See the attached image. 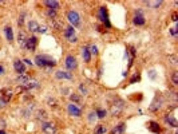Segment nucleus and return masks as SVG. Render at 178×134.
Returning <instances> with one entry per match:
<instances>
[{"instance_id":"obj_7","label":"nucleus","mask_w":178,"mask_h":134,"mask_svg":"<svg viewBox=\"0 0 178 134\" xmlns=\"http://www.w3.org/2000/svg\"><path fill=\"white\" fill-rule=\"evenodd\" d=\"M42 131L43 133H46V134H55L56 133V126H55V123H52V122H42Z\"/></svg>"},{"instance_id":"obj_29","label":"nucleus","mask_w":178,"mask_h":134,"mask_svg":"<svg viewBox=\"0 0 178 134\" xmlns=\"http://www.w3.org/2000/svg\"><path fill=\"white\" fill-rule=\"evenodd\" d=\"M47 118V113L44 110H39L38 111V120H46Z\"/></svg>"},{"instance_id":"obj_12","label":"nucleus","mask_w":178,"mask_h":134,"mask_svg":"<svg viewBox=\"0 0 178 134\" xmlns=\"http://www.w3.org/2000/svg\"><path fill=\"white\" fill-rule=\"evenodd\" d=\"M13 68L15 71L18 72V75H22V74H26V64H24L22 61H19V59H16V61L13 62Z\"/></svg>"},{"instance_id":"obj_34","label":"nucleus","mask_w":178,"mask_h":134,"mask_svg":"<svg viewBox=\"0 0 178 134\" xmlns=\"http://www.w3.org/2000/svg\"><path fill=\"white\" fill-rule=\"evenodd\" d=\"M171 79H173V83L177 86L178 85V72L177 71H174L173 72V75H171Z\"/></svg>"},{"instance_id":"obj_20","label":"nucleus","mask_w":178,"mask_h":134,"mask_svg":"<svg viewBox=\"0 0 178 134\" xmlns=\"http://www.w3.org/2000/svg\"><path fill=\"white\" fill-rule=\"evenodd\" d=\"M39 26H40V24H39L36 20H29V22L27 23V27H28V29H29L31 32H38Z\"/></svg>"},{"instance_id":"obj_25","label":"nucleus","mask_w":178,"mask_h":134,"mask_svg":"<svg viewBox=\"0 0 178 134\" xmlns=\"http://www.w3.org/2000/svg\"><path fill=\"white\" fill-rule=\"evenodd\" d=\"M95 114H97V118H99V120H103L106 115H107V111L105 110V109H97L95 110Z\"/></svg>"},{"instance_id":"obj_42","label":"nucleus","mask_w":178,"mask_h":134,"mask_svg":"<svg viewBox=\"0 0 178 134\" xmlns=\"http://www.w3.org/2000/svg\"><path fill=\"white\" fill-rule=\"evenodd\" d=\"M23 63H26V64H28V66H32V62L29 61V59H24L23 61Z\"/></svg>"},{"instance_id":"obj_37","label":"nucleus","mask_w":178,"mask_h":134,"mask_svg":"<svg viewBox=\"0 0 178 134\" xmlns=\"http://www.w3.org/2000/svg\"><path fill=\"white\" fill-rule=\"evenodd\" d=\"M95 118H97V114H95V111H91L90 114H88V121H90V122H92L94 120H95Z\"/></svg>"},{"instance_id":"obj_44","label":"nucleus","mask_w":178,"mask_h":134,"mask_svg":"<svg viewBox=\"0 0 178 134\" xmlns=\"http://www.w3.org/2000/svg\"><path fill=\"white\" fill-rule=\"evenodd\" d=\"M0 134H6V131H4V130H0Z\"/></svg>"},{"instance_id":"obj_2","label":"nucleus","mask_w":178,"mask_h":134,"mask_svg":"<svg viewBox=\"0 0 178 134\" xmlns=\"http://www.w3.org/2000/svg\"><path fill=\"white\" fill-rule=\"evenodd\" d=\"M123 109H125V102L122 101V99H117V102H114L111 105V115L113 117H119V114L123 111Z\"/></svg>"},{"instance_id":"obj_6","label":"nucleus","mask_w":178,"mask_h":134,"mask_svg":"<svg viewBox=\"0 0 178 134\" xmlns=\"http://www.w3.org/2000/svg\"><path fill=\"white\" fill-rule=\"evenodd\" d=\"M67 111L72 117H81L82 115V107L78 106L76 103H68L67 105Z\"/></svg>"},{"instance_id":"obj_11","label":"nucleus","mask_w":178,"mask_h":134,"mask_svg":"<svg viewBox=\"0 0 178 134\" xmlns=\"http://www.w3.org/2000/svg\"><path fill=\"white\" fill-rule=\"evenodd\" d=\"M133 23H134L135 26H143V24L146 23L145 16L142 15V11H141V9L135 11V15H134V18H133Z\"/></svg>"},{"instance_id":"obj_27","label":"nucleus","mask_w":178,"mask_h":134,"mask_svg":"<svg viewBox=\"0 0 178 134\" xmlns=\"http://www.w3.org/2000/svg\"><path fill=\"white\" fill-rule=\"evenodd\" d=\"M87 48H88V51H90L91 55H94V56H97V55H98V47L95 46V44H91V46H87Z\"/></svg>"},{"instance_id":"obj_30","label":"nucleus","mask_w":178,"mask_h":134,"mask_svg":"<svg viewBox=\"0 0 178 134\" xmlns=\"http://www.w3.org/2000/svg\"><path fill=\"white\" fill-rule=\"evenodd\" d=\"M70 99H71V103H76L81 101V97L78 95V94H71L70 95Z\"/></svg>"},{"instance_id":"obj_13","label":"nucleus","mask_w":178,"mask_h":134,"mask_svg":"<svg viewBox=\"0 0 178 134\" xmlns=\"http://www.w3.org/2000/svg\"><path fill=\"white\" fill-rule=\"evenodd\" d=\"M39 86V83L36 81H28L27 83H24V85H20V90L23 91H28V90H32V88H38Z\"/></svg>"},{"instance_id":"obj_22","label":"nucleus","mask_w":178,"mask_h":134,"mask_svg":"<svg viewBox=\"0 0 178 134\" xmlns=\"http://www.w3.org/2000/svg\"><path fill=\"white\" fill-rule=\"evenodd\" d=\"M62 26H63V23L59 20L58 18H55V19H51V27L55 29V31H59V29L62 28Z\"/></svg>"},{"instance_id":"obj_3","label":"nucleus","mask_w":178,"mask_h":134,"mask_svg":"<svg viewBox=\"0 0 178 134\" xmlns=\"http://www.w3.org/2000/svg\"><path fill=\"white\" fill-rule=\"evenodd\" d=\"M66 16H67V20L70 22L71 27H75V26H79V24H81V15H79L76 11H74V9H70Z\"/></svg>"},{"instance_id":"obj_5","label":"nucleus","mask_w":178,"mask_h":134,"mask_svg":"<svg viewBox=\"0 0 178 134\" xmlns=\"http://www.w3.org/2000/svg\"><path fill=\"white\" fill-rule=\"evenodd\" d=\"M12 98V90L9 88H2L0 90V106H6Z\"/></svg>"},{"instance_id":"obj_38","label":"nucleus","mask_w":178,"mask_h":134,"mask_svg":"<svg viewBox=\"0 0 178 134\" xmlns=\"http://www.w3.org/2000/svg\"><path fill=\"white\" fill-rule=\"evenodd\" d=\"M147 74H149L150 79H153V81H154V79H155V77H157V72H155V70H150V71L147 72Z\"/></svg>"},{"instance_id":"obj_9","label":"nucleus","mask_w":178,"mask_h":134,"mask_svg":"<svg viewBox=\"0 0 178 134\" xmlns=\"http://www.w3.org/2000/svg\"><path fill=\"white\" fill-rule=\"evenodd\" d=\"M64 38H66L68 42L75 43L78 40V38L75 36V28L71 27V26H68L66 29H64Z\"/></svg>"},{"instance_id":"obj_17","label":"nucleus","mask_w":178,"mask_h":134,"mask_svg":"<svg viewBox=\"0 0 178 134\" xmlns=\"http://www.w3.org/2000/svg\"><path fill=\"white\" fill-rule=\"evenodd\" d=\"M126 131V123L125 122H122L119 123V125H117L114 129L111 130V134H123Z\"/></svg>"},{"instance_id":"obj_8","label":"nucleus","mask_w":178,"mask_h":134,"mask_svg":"<svg viewBox=\"0 0 178 134\" xmlns=\"http://www.w3.org/2000/svg\"><path fill=\"white\" fill-rule=\"evenodd\" d=\"M64 64H66V68L67 70H75V68L78 67V63H76V58L74 55H67L66 59H64Z\"/></svg>"},{"instance_id":"obj_36","label":"nucleus","mask_w":178,"mask_h":134,"mask_svg":"<svg viewBox=\"0 0 178 134\" xmlns=\"http://www.w3.org/2000/svg\"><path fill=\"white\" fill-rule=\"evenodd\" d=\"M169 61H170V63L173 64V66H177V56L175 55H170L169 56Z\"/></svg>"},{"instance_id":"obj_40","label":"nucleus","mask_w":178,"mask_h":134,"mask_svg":"<svg viewBox=\"0 0 178 134\" xmlns=\"http://www.w3.org/2000/svg\"><path fill=\"white\" fill-rule=\"evenodd\" d=\"M177 27H173V28H170V34H171V35L173 36H177Z\"/></svg>"},{"instance_id":"obj_31","label":"nucleus","mask_w":178,"mask_h":134,"mask_svg":"<svg viewBox=\"0 0 178 134\" xmlns=\"http://www.w3.org/2000/svg\"><path fill=\"white\" fill-rule=\"evenodd\" d=\"M47 16L51 18V19H55L56 18V11H54V9H47Z\"/></svg>"},{"instance_id":"obj_10","label":"nucleus","mask_w":178,"mask_h":134,"mask_svg":"<svg viewBox=\"0 0 178 134\" xmlns=\"http://www.w3.org/2000/svg\"><path fill=\"white\" fill-rule=\"evenodd\" d=\"M36 46H38V38L36 36H29L27 38L26 40V50H28V51H35L36 50Z\"/></svg>"},{"instance_id":"obj_28","label":"nucleus","mask_w":178,"mask_h":134,"mask_svg":"<svg viewBox=\"0 0 178 134\" xmlns=\"http://www.w3.org/2000/svg\"><path fill=\"white\" fill-rule=\"evenodd\" d=\"M146 4L149 7H151V8H158L162 4V2H161V0H157V2H146Z\"/></svg>"},{"instance_id":"obj_14","label":"nucleus","mask_w":178,"mask_h":134,"mask_svg":"<svg viewBox=\"0 0 178 134\" xmlns=\"http://www.w3.org/2000/svg\"><path fill=\"white\" fill-rule=\"evenodd\" d=\"M55 77L58 79H68V81H71V79H74V75H72V72H67V71H62V70H59L55 72Z\"/></svg>"},{"instance_id":"obj_43","label":"nucleus","mask_w":178,"mask_h":134,"mask_svg":"<svg viewBox=\"0 0 178 134\" xmlns=\"http://www.w3.org/2000/svg\"><path fill=\"white\" fill-rule=\"evenodd\" d=\"M4 72H6V70H4V67L2 66V64H0V75H3Z\"/></svg>"},{"instance_id":"obj_32","label":"nucleus","mask_w":178,"mask_h":134,"mask_svg":"<svg viewBox=\"0 0 178 134\" xmlns=\"http://www.w3.org/2000/svg\"><path fill=\"white\" fill-rule=\"evenodd\" d=\"M47 29H48V27L44 26V24H42V26H39V28H38V32L39 34H46Z\"/></svg>"},{"instance_id":"obj_24","label":"nucleus","mask_w":178,"mask_h":134,"mask_svg":"<svg viewBox=\"0 0 178 134\" xmlns=\"http://www.w3.org/2000/svg\"><path fill=\"white\" fill-rule=\"evenodd\" d=\"M29 81V75L26 72V74H22V75H18V83L19 85H24Z\"/></svg>"},{"instance_id":"obj_18","label":"nucleus","mask_w":178,"mask_h":134,"mask_svg":"<svg viewBox=\"0 0 178 134\" xmlns=\"http://www.w3.org/2000/svg\"><path fill=\"white\" fill-rule=\"evenodd\" d=\"M82 58H83V61H85L86 63H90L91 62V54H90V51H88L87 46L82 47Z\"/></svg>"},{"instance_id":"obj_16","label":"nucleus","mask_w":178,"mask_h":134,"mask_svg":"<svg viewBox=\"0 0 178 134\" xmlns=\"http://www.w3.org/2000/svg\"><path fill=\"white\" fill-rule=\"evenodd\" d=\"M44 6H47L48 9H54V11H56L58 8H60V3L56 2V0H46V2H44Z\"/></svg>"},{"instance_id":"obj_1","label":"nucleus","mask_w":178,"mask_h":134,"mask_svg":"<svg viewBox=\"0 0 178 134\" xmlns=\"http://www.w3.org/2000/svg\"><path fill=\"white\" fill-rule=\"evenodd\" d=\"M35 63L39 67L46 68L47 71H50L54 66H56V61L54 58H51L50 55H46V54H40V55H36L35 58Z\"/></svg>"},{"instance_id":"obj_21","label":"nucleus","mask_w":178,"mask_h":134,"mask_svg":"<svg viewBox=\"0 0 178 134\" xmlns=\"http://www.w3.org/2000/svg\"><path fill=\"white\" fill-rule=\"evenodd\" d=\"M4 34H6V38H7V40H8L9 43L13 42V31H12V27L7 26L6 28H4Z\"/></svg>"},{"instance_id":"obj_19","label":"nucleus","mask_w":178,"mask_h":134,"mask_svg":"<svg viewBox=\"0 0 178 134\" xmlns=\"http://www.w3.org/2000/svg\"><path fill=\"white\" fill-rule=\"evenodd\" d=\"M149 130L153 131V133H161V126H160V123L155 122V121H150L149 122Z\"/></svg>"},{"instance_id":"obj_15","label":"nucleus","mask_w":178,"mask_h":134,"mask_svg":"<svg viewBox=\"0 0 178 134\" xmlns=\"http://www.w3.org/2000/svg\"><path fill=\"white\" fill-rule=\"evenodd\" d=\"M165 122L169 126H171V127H177L178 126V122H177L175 115H171V114H167V115H165Z\"/></svg>"},{"instance_id":"obj_26","label":"nucleus","mask_w":178,"mask_h":134,"mask_svg":"<svg viewBox=\"0 0 178 134\" xmlns=\"http://www.w3.org/2000/svg\"><path fill=\"white\" fill-rule=\"evenodd\" d=\"M94 133L95 134H105V133H107V127L105 125H98V126H95Z\"/></svg>"},{"instance_id":"obj_23","label":"nucleus","mask_w":178,"mask_h":134,"mask_svg":"<svg viewBox=\"0 0 178 134\" xmlns=\"http://www.w3.org/2000/svg\"><path fill=\"white\" fill-rule=\"evenodd\" d=\"M26 40H27V36L24 35V32H19V35H18V42L19 44H20V47L22 48H26Z\"/></svg>"},{"instance_id":"obj_33","label":"nucleus","mask_w":178,"mask_h":134,"mask_svg":"<svg viewBox=\"0 0 178 134\" xmlns=\"http://www.w3.org/2000/svg\"><path fill=\"white\" fill-rule=\"evenodd\" d=\"M139 79H141V75H139V74H134V75H133V78L130 79V83L133 85V83H135V82L139 81Z\"/></svg>"},{"instance_id":"obj_45","label":"nucleus","mask_w":178,"mask_h":134,"mask_svg":"<svg viewBox=\"0 0 178 134\" xmlns=\"http://www.w3.org/2000/svg\"><path fill=\"white\" fill-rule=\"evenodd\" d=\"M175 134H177V133H175Z\"/></svg>"},{"instance_id":"obj_41","label":"nucleus","mask_w":178,"mask_h":134,"mask_svg":"<svg viewBox=\"0 0 178 134\" xmlns=\"http://www.w3.org/2000/svg\"><path fill=\"white\" fill-rule=\"evenodd\" d=\"M171 20L174 22V23H177V22H178V16H177V13H175V12L171 15Z\"/></svg>"},{"instance_id":"obj_39","label":"nucleus","mask_w":178,"mask_h":134,"mask_svg":"<svg viewBox=\"0 0 178 134\" xmlns=\"http://www.w3.org/2000/svg\"><path fill=\"white\" fill-rule=\"evenodd\" d=\"M79 91H81V93H83V94H87V88H86V86L81 85V86H79Z\"/></svg>"},{"instance_id":"obj_4","label":"nucleus","mask_w":178,"mask_h":134,"mask_svg":"<svg viewBox=\"0 0 178 134\" xmlns=\"http://www.w3.org/2000/svg\"><path fill=\"white\" fill-rule=\"evenodd\" d=\"M98 18H99V20H101L103 24H105L107 28H110V27H111V23H110V20H108L107 8H106L105 6L99 7V9H98Z\"/></svg>"},{"instance_id":"obj_35","label":"nucleus","mask_w":178,"mask_h":134,"mask_svg":"<svg viewBox=\"0 0 178 134\" xmlns=\"http://www.w3.org/2000/svg\"><path fill=\"white\" fill-rule=\"evenodd\" d=\"M24 18H26V13L23 12V13L20 15V18L18 19V24H19V26H23V23H24Z\"/></svg>"}]
</instances>
